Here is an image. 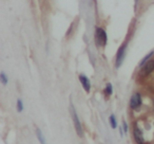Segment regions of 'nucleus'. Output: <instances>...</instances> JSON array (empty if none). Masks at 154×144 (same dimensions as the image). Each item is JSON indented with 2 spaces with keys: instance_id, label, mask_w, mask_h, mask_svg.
Wrapping results in <instances>:
<instances>
[{
  "instance_id": "1a4fd4ad",
  "label": "nucleus",
  "mask_w": 154,
  "mask_h": 144,
  "mask_svg": "<svg viewBox=\"0 0 154 144\" xmlns=\"http://www.w3.org/2000/svg\"><path fill=\"white\" fill-rule=\"evenodd\" d=\"M153 54H154V52L152 51V52H150L149 54H148V55H146L145 57L143 58V59H141V62H139V67H141V66H143V65L146 64V62H148V60H150V58L152 57V56H153Z\"/></svg>"
},
{
  "instance_id": "ddd939ff",
  "label": "nucleus",
  "mask_w": 154,
  "mask_h": 144,
  "mask_svg": "<svg viewBox=\"0 0 154 144\" xmlns=\"http://www.w3.org/2000/svg\"><path fill=\"white\" fill-rule=\"evenodd\" d=\"M23 110V103L21 100H17V111L21 112Z\"/></svg>"
},
{
  "instance_id": "f03ea898",
  "label": "nucleus",
  "mask_w": 154,
  "mask_h": 144,
  "mask_svg": "<svg viewBox=\"0 0 154 144\" xmlns=\"http://www.w3.org/2000/svg\"><path fill=\"white\" fill-rule=\"evenodd\" d=\"M95 41H96L97 46L99 47H105L107 43V34H106L105 30L101 28H97L96 32H95Z\"/></svg>"
},
{
  "instance_id": "4468645a",
  "label": "nucleus",
  "mask_w": 154,
  "mask_h": 144,
  "mask_svg": "<svg viewBox=\"0 0 154 144\" xmlns=\"http://www.w3.org/2000/svg\"><path fill=\"white\" fill-rule=\"evenodd\" d=\"M122 130H124V133L128 131V124L126 123V121H122Z\"/></svg>"
},
{
  "instance_id": "7ed1b4c3",
  "label": "nucleus",
  "mask_w": 154,
  "mask_h": 144,
  "mask_svg": "<svg viewBox=\"0 0 154 144\" xmlns=\"http://www.w3.org/2000/svg\"><path fill=\"white\" fill-rule=\"evenodd\" d=\"M154 70V60L150 59L146 62L143 66L140 67V70H139V76L141 78H146L150 73H152V71Z\"/></svg>"
},
{
  "instance_id": "0eeeda50",
  "label": "nucleus",
  "mask_w": 154,
  "mask_h": 144,
  "mask_svg": "<svg viewBox=\"0 0 154 144\" xmlns=\"http://www.w3.org/2000/svg\"><path fill=\"white\" fill-rule=\"evenodd\" d=\"M79 81H80V83H82V88L85 89V91H87V92H90V90H91L90 80H89L86 75H84V74H80V75H79Z\"/></svg>"
},
{
  "instance_id": "9d476101",
  "label": "nucleus",
  "mask_w": 154,
  "mask_h": 144,
  "mask_svg": "<svg viewBox=\"0 0 154 144\" xmlns=\"http://www.w3.org/2000/svg\"><path fill=\"white\" fill-rule=\"evenodd\" d=\"M109 122H110V125H111V127L113 129H115L116 127H117V122H116V118L114 114H111L109 118Z\"/></svg>"
},
{
  "instance_id": "20e7f679",
  "label": "nucleus",
  "mask_w": 154,
  "mask_h": 144,
  "mask_svg": "<svg viewBox=\"0 0 154 144\" xmlns=\"http://www.w3.org/2000/svg\"><path fill=\"white\" fill-rule=\"evenodd\" d=\"M132 133H133V138H134L136 144H147L145 138H143V131L140 130V128H139L137 125H134V126H133Z\"/></svg>"
},
{
  "instance_id": "423d86ee",
  "label": "nucleus",
  "mask_w": 154,
  "mask_h": 144,
  "mask_svg": "<svg viewBox=\"0 0 154 144\" xmlns=\"http://www.w3.org/2000/svg\"><path fill=\"white\" fill-rule=\"evenodd\" d=\"M141 97L139 93H134V94L131 97L130 99V107L132 108V109H136V108H138L139 106L141 105Z\"/></svg>"
},
{
  "instance_id": "9b49d317",
  "label": "nucleus",
  "mask_w": 154,
  "mask_h": 144,
  "mask_svg": "<svg viewBox=\"0 0 154 144\" xmlns=\"http://www.w3.org/2000/svg\"><path fill=\"white\" fill-rule=\"evenodd\" d=\"M105 93L108 95V97H110V95L113 93V88H112V85L110 84H107V86H106V89H105Z\"/></svg>"
},
{
  "instance_id": "39448f33",
  "label": "nucleus",
  "mask_w": 154,
  "mask_h": 144,
  "mask_svg": "<svg viewBox=\"0 0 154 144\" xmlns=\"http://www.w3.org/2000/svg\"><path fill=\"white\" fill-rule=\"evenodd\" d=\"M126 48H127V43H124L119 47L117 51V54H116V62H115V66L116 68L120 67V65L122 64L125 58V54H126Z\"/></svg>"
},
{
  "instance_id": "f8f14e48",
  "label": "nucleus",
  "mask_w": 154,
  "mask_h": 144,
  "mask_svg": "<svg viewBox=\"0 0 154 144\" xmlns=\"http://www.w3.org/2000/svg\"><path fill=\"white\" fill-rule=\"evenodd\" d=\"M0 80H1V83H2L3 85L8 84V78H7V75H5V72H1V74H0Z\"/></svg>"
},
{
  "instance_id": "6e6552de",
  "label": "nucleus",
  "mask_w": 154,
  "mask_h": 144,
  "mask_svg": "<svg viewBox=\"0 0 154 144\" xmlns=\"http://www.w3.org/2000/svg\"><path fill=\"white\" fill-rule=\"evenodd\" d=\"M36 136H37V138H38L39 142H40V144H47L45 136L42 135V133H41V130L39 128H36Z\"/></svg>"
},
{
  "instance_id": "f257e3e1",
  "label": "nucleus",
  "mask_w": 154,
  "mask_h": 144,
  "mask_svg": "<svg viewBox=\"0 0 154 144\" xmlns=\"http://www.w3.org/2000/svg\"><path fill=\"white\" fill-rule=\"evenodd\" d=\"M70 110H71V116H72L73 123H74L75 131H76V133L78 135V137L82 138V137H84V129H82V123H80L79 118H78V116H77L76 110H75L74 106H73L72 104H71Z\"/></svg>"
}]
</instances>
